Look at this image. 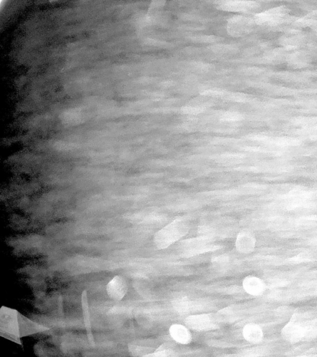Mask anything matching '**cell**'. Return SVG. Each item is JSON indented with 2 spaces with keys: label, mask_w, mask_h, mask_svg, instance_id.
<instances>
[{
  "label": "cell",
  "mask_w": 317,
  "mask_h": 357,
  "mask_svg": "<svg viewBox=\"0 0 317 357\" xmlns=\"http://www.w3.org/2000/svg\"><path fill=\"white\" fill-rule=\"evenodd\" d=\"M254 2L239 0H226L216 2V8L229 12H244L250 11L254 6Z\"/></svg>",
  "instance_id": "obj_6"
},
{
  "label": "cell",
  "mask_w": 317,
  "mask_h": 357,
  "mask_svg": "<svg viewBox=\"0 0 317 357\" xmlns=\"http://www.w3.org/2000/svg\"><path fill=\"white\" fill-rule=\"evenodd\" d=\"M256 244V240L251 233L242 232L237 235L235 240V246L238 252L247 254L254 251Z\"/></svg>",
  "instance_id": "obj_8"
},
{
  "label": "cell",
  "mask_w": 317,
  "mask_h": 357,
  "mask_svg": "<svg viewBox=\"0 0 317 357\" xmlns=\"http://www.w3.org/2000/svg\"><path fill=\"white\" fill-rule=\"evenodd\" d=\"M106 292L111 299L120 301L125 297L128 292V285L122 277H113L106 285Z\"/></svg>",
  "instance_id": "obj_4"
},
{
  "label": "cell",
  "mask_w": 317,
  "mask_h": 357,
  "mask_svg": "<svg viewBox=\"0 0 317 357\" xmlns=\"http://www.w3.org/2000/svg\"><path fill=\"white\" fill-rule=\"evenodd\" d=\"M242 287L247 294L259 297L264 294L266 285L262 279L254 275H248L242 281Z\"/></svg>",
  "instance_id": "obj_5"
},
{
  "label": "cell",
  "mask_w": 317,
  "mask_h": 357,
  "mask_svg": "<svg viewBox=\"0 0 317 357\" xmlns=\"http://www.w3.org/2000/svg\"><path fill=\"white\" fill-rule=\"evenodd\" d=\"M188 231V223L181 218H177L155 233L154 244L158 249H167L185 237Z\"/></svg>",
  "instance_id": "obj_1"
},
{
  "label": "cell",
  "mask_w": 317,
  "mask_h": 357,
  "mask_svg": "<svg viewBox=\"0 0 317 357\" xmlns=\"http://www.w3.org/2000/svg\"><path fill=\"white\" fill-rule=\"evenodd\" d=\"M248 19L242 16H235L228 20L227 29L232 36H241L247 31Z\"/></svg>",
  "instance_id": "obj_9"
},
{
  "label": "cell",
  "mask_w": 317,
  "mask_h": 357,
  "mask_svg": "<svg viewBox=\"0 0 317 357\" xmlns=\"http://www.w3.org/2000/svg\"><path fill=\"white\" fill-rule=\"evenodd\" d=\"M282 339L289 343L299 342L304 336V330L301 325L295 321H290L282 329Z\"/></svg>",
  "instance_id": "obj_7"
},
{
  "label": "cell",
  "mask_w": 317,
  "mask_h": 357,
  "mask_svg": "<svg viewBox=\"0 0 317 357\" xmlns=\"http://www.w3.org/2000/svg\"><path fill=\"white\" fill-rule=\"evenodd\" d=\"M186 326L193 331H208L216 328V322L212 314L192 315L185 319Z\"/></svg>",
  "instance_id": "obj_2"
},
{
  "label": "cell",
  "mask_w": 317,
  "mask_h": 357,
  "mask_svg": "<svg viewBox=\"0 0 317 357\" xmlns=\"http://www.w3.org/2000/svg\"><path fill=\"white\" fill-rule=\"evenodd\" d=\"M171 338L176 343L187 346L192 343L193 336L190 329L186 325L175 323L171 325L168 329Z\"/></svg>",
  "instance_id": "obj_3"
},
{
  "label": "cell",
  "mask_w": 317,
  "mask_h": 357,
  "mask_svg": "<svg viewBox=\"0 0 317 357\" xmlns=\"http://www.w3.org/2000/svg\"><path fill=\"white\" fill-rule=\"evenodd\" d=\"M242 335L245 341L253 344H260L264 337L262 327L254 323L245 325L242 330Z\"/></svg>",
  "instance_id": "obj_10"
}]
</instances>
